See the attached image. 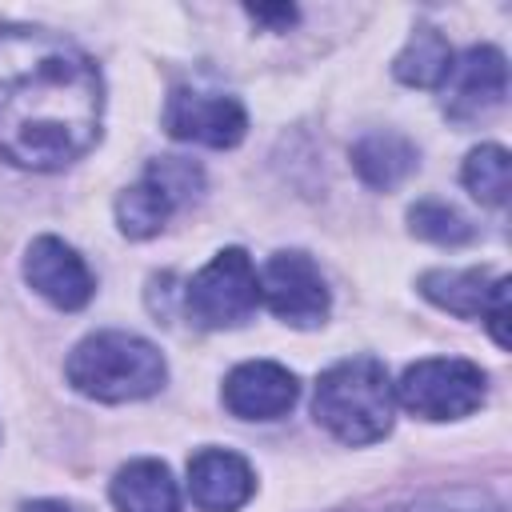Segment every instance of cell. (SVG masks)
Returning <instances> with one entry per match:
<instances>
[{
  "instance_id": "cell-9",
  "label": "cell",
  "mask_w": 512,
  "mask_h": 512,
  "mask_svg": "<svg viewBox=\"0 0 512 512\" xmlns=\"http://www.w3.org/2000/svg\"><path fill=\"white\" fill-rule=\"evenodd\" d=\"M508 96V64L500 48H468L444 80V112L456 124L484 120Z\"/></svg>"
},
{
  "instance_id": "cell-15",
  "label": "cell",
  "mask_w": 512,
  "mask_h": 512,
  "mask_svg": "<svg viewBox=\"0 0 512 512\" xmlns=\"http://www.w3.org/2000/svg\"><path fill=\"white\" fill-rule=\"evenodd\" d=\"M396 80L400 84H412V88H440L452 72V48L448 40L432 28V24H420L412 32V40L404 44V52L396 56L392 64Z\"/></svg>"
},
{
  "instance_id": "cell-3",
  "label": "cell",
  "mask_w": 512,
  "mask_h": 512,
  "mask_svg": "<svg viewBox=\"0 0 512 512\" xmlns=\"http://www.w3.org/2000/svg\"><path fill=\"white\" fill-rule=\"evenodd\" d=\"M164 376V356L136 332H96L68 356V384L104 404L152 396Z\"/></svg>"
},
{
  "instance_id": "cell-18",
  "label": "cell",
  "mask_w": 512,
  "mask_h": 512,
  "mask_svg": "<svg viewBox=\"0 0 512 512\" xmlns=\"http://www.w3.org/2000/svg\"><path fill=\"white\" fill-rule=\"evenodd\" d=\"M408 224H412V232H416L420 240L448 244V248L468 244V240L476 236V228L468 224V216H460V212H456L452 204H444V200H420V204H412Z\"/></svg>"
},
{
  "instance_id": "cell-19",
  "label": "cell",
  "mask_w": 512,
  "mask_h": 512,
  "mask_svg": "<svg viewBox=\"0 0 512 512\" xmlns=\"http://www.w3.org/2000/svg\"><path fill=\"white\" fill-rule=\"evenodd\" d=\"M392 512H500L496 500H488L484 492L472 488H456V492H440V496H424L416 504L392 508Z\"/></svg>"
},
{
  "instance_id": "cell-20",
  "label": "cell",
  "mask_w": 512,
  "mask_h": 512,
  "mask_svg": "<svg viewBox=\"0 0 512 512\" xmlns=\"http://www.w3.org/2000/svg\"><path fill=\"white\" fill-rule=\"evenodd\" d=\"M480 320L488 324L492 340L500 348H508V276H496L492 288H488V300L480 308Z\"/></svg>"
},
{
  "instance_id": "cell-12",
  "label": "cell",
  "mask_w": 512,
  "mask_h": 512,
  "mask_svg": "<svg viewBox=\"0 0 512 512\" xmlns=\"http://www.w3.org/2000/svg\"><path fill=\"white\" fill-rule=\"evenodd\" d=\"M256 480L244 456L228 448H204L188 460V492L200 512H236L248 504Z\"/></svg>"
},
{
  "instance_id": "cell-21",
  "label": "cell",
  "mask_w": 512,
  "mask_h": 512,
  "mask_svg": "<svg viewBox=\"0 0 512 512\" xmlns=\"http://www.w3.org/2000/svg\"><path fill=\"white\" fill-rule=\"evenodd\" d=\"M248 16L252 20H264V24H276V28H288V24H296V8L292 4H280V8H248Z\"/></svg>"
},
{
  "instance_id": "cell-1",
  "label": "cell",
  "mask_w": 512,
  "mask_h": 512,
  "mask_svg": "<svg viewBox=\"0 0 512 512\" xmlns=\"http://www.w3.org/2000/svg\"><path fill=\"white\" fill-rule=\"evenodd\" d=\"M104 84L72 40L8 24L0 28V152L20 168H64L100 132Z\"/></svg>"
},
{
  "instance_id": "cell-13",
  "label": "cell",
  "mask_w": 512,
  "mask_h": 512,
  "mask_svg": "<svg viewBox=\"0 0 512 512\" xmlns=\"http://www.w3.org/2000/svg\"><path fill=\"white\" fill-rule=\"evenodd\" d=\"M116 512H180V488L160 460H132L112 480Z\"/></svg>"
},
{
  "instance_id": "cell-2",
  "label": "cell",
  "mask_w": 512,
  "mask_h": 512,
  "mask_svg": "<svg viewBox=\"0 0 512 512\" xmlns=\"http://www.w3.org/2000/svg\"><path fill=\"white\" fill-rule=\"evenodd\" d=\"M392 408H396V396H392L388 368L372 356H352L332 364L320 376L316 400H312L316 420L344 444H372L388 436Z\"/></svg>"
},
{
  "instance_id": "cell-7",
  "label": "cell",
  "mask_w": 512,
  "mask_h": 512,
  "mask_svg": "<svg viewBox=\"0 0 512 512\" xmlns=\"http://www.w3.org/2000/svg\"><path fill=\"white\" fill-rule=\"evenodd\" d=\"M260 300L292 328H316L328 316V284L304 252H276L260 272Z\"/></svg>"
},
{
  "instance_id": "cell-5",
  "label": "cell",
  "mask_w": 512,
  "mask_h": 512,
  "mask_svg": "<svg viewBox=\"0 0 512 512\" xmlns=\"http://www.w3.org/2000/svg\"><path fill=\"white\" fill-rule=\"evenodd\" d=\"M484 372L472 360L460 356H432V360H416L400 384H396V400L420 416V420H460L468 412L480 408L484 400Z\"/></svg>"
},
{
  "instance_id": "cell-4",
  "label": "cell",
  "mask_w": 512,
  "mask_h": 512,
  "mask_svg": "<svg viewBox=\"0 0 512 512\" xmlns=\"http://www.w3.org/2000/svg\"><path fill=\"white\" fill-rule=\"evenodd\" d=\"M260 304V276L244 248L216 252L184 288V312L200 328L244 324Z\"/></svg>"
},
{
  "instance_id": "cell-22",
  "label": "cell",
  "mask_w": 512,
  "mask_h": 512,
  "mask_svg": "<svg viewBox=\"0 0 512 512\" xmlns=\"http://www.w3.org/2000/svg\"><path fill=\"white\" fill-rule=\"evenodd\" d=\"M20 512H80V508H72V504H64V500H32V504H24Z\"/></svg>"
},
{
  "instance_id": "cell-17",
  "label": "cell",
  "mask_w": 512,
  "mask_h": 512,
  "mask_svg": "<svg viewBox=\"0 0 512 512\" xmlns=\"http://www.w3.org/2000/svg\"><path fill=\"white\" fill-rule=\"evenodd\" d=\"M464 188L480 204H504L508 196V152L500 144H480L464 160Z\"/></svg>"
},
{
  "instance_id": "cell-6",
  "label": "cell",
  "mask_w": 512,
  "mask_h": 512,
  "mask_svg": "<svg viewBox=\"0 0 512 512\" xmlns=\"http://www.w3.org/2000/svg\"><path fill=\"white\" fill-rule=\"evenodd\" d=\"M204 188V172L192 164V160H180V156H164V160H152L144 168V176L120 192L116 200V224L124 236L132 240H148L156 236L168 216L188 204L196 192Z\"/></svg>"
},
{
  "instance_id": "cell-8",
  "label": "cell",
  "mask_w": 512,
  "mask_h": 512,
  "mask_svg": "<svg viewBox=\"0 0 512 512\" xmlns=\"http://www.w3.org/2000/svg\"><path fill=\"white\" fill-rule=\"evenodd\" d=\"M164 128L176 140H196L208 148H232L248 132L244 104L224 92H200V88H176L164 108Z\"/></svg>"
},
{
  "instance_id": "cell-14",
  "label": "cell",
  "mask_w": 512,
  "mask_h": 512,
  "mask_svg": "<svg viewBox=\"0 0 512 512\" xmlns=\"http://www.w3.org/2000/svg\"><path fill=\"white\" fill-rule=\"evenodd\" d=\"M352 168L368 188H396L416 172V148L396 132H372L352 148Z\"/></svg>"
},
{
  "instance_id": "cell-11",
  "label": "cell",
  "mask_w": 512,
  "mask_h": 512,
  "mask_svg": "<svg viewBox=\"0 0 512 512\" xmlns=\"http://www.w3.org/2000/svg\"><path fill=\"white\" fill-rule=\"evenodd\" d=\"M296 396V376L272 360H248L224 380V404L240 420H276L296 404Z\"/></svg>"
},
{
  "instance_id": "cell-10",
  "label": "cell",
  "mask_w": 512,
  "mask_h": 512,
  "mask_svg": "<svg viewBox=\"0 0 512 512\" xmlns=\"http://www.w3.org/2000/svg\"><path fill=\"white\" fill-rule=\"evenodd\" d=\"M24 280L56 308L64 312H76L92 300L96 284H92V272L88 264L76 256V248H68L64 240L56 236H40L32 240L28 256H24Z\"/></svg>"
},
{
  "instance_id": "cell-16",
  "label": "cell",
  "mask_w": 512,
  "mask_h": 512,
  "mask_svg": "<svg viewBox=\"0 0 512 512\" xmlns=\"http://www.w3.org/2000/svg\"><path fill=\"white\" fill-rule=\"evenodd\" d=\"M488 288H492V276L484 268H448V272L440 268L420 276V292L456 316H480Z\"/></svg>"
}]
</instances>
